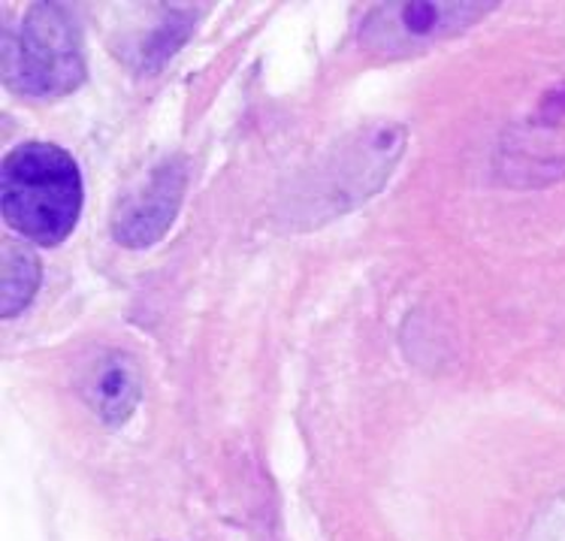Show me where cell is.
<instances>
[{
    "label": "cell",
    "mask_w": 565,
    "mask_h": 541,
    "mask_svg": "<svg viewBox=\"0 0 565 541\" xmlns=\"http://www.w3.org/2000/svg\"><path fill=\"white\" fill-rule=\"evenodd\" d=\"M3 79L28 97H61L85 82V52L76 19L58 3L28 7L3 36Z\"/></svg>",
    "instance_id": "obj_2"
},
{
    "label": "cell",
    "mask_w": 565,
    "mask_h": 541,
    "mask_svg": "<svg viewBox=\"0 0 565 541\" xmlns=\"http://www.w3.org/2000/svg\"><path fill=\"white\" fill-rule=\"evenodd\" d=\"M523 541H565V490L544 502L542 511L530 520Z\"/></svg>",
    "instance_id": "obj_8"
},
{
    "label": "cell",
    "mask_w": 565,
    "mask_h": 541,
    "mask_svg": "<svg viewBox=\"0 0 565 541\" xmlns=\"http://www.w3.org/2000/svg\"><path fill=\"white\" fill-rule=\"evenodd\" d=\"M185 163L163 161L158 163L146 182L137 184L130 194L118 203L113 215V236L127 248H149L173 227L182 197H185Z\"/></svg>",
    "instance_id": "obj_4"
},
{
    "label": "cell",
    "mask_w": 565,
    "mask_h": 541,
    "mask_svg": "<svg viewBox=\"0 0 565 541\" xmlns=\"http://www.w3.org/2000/svg\"><path fill=\"white\" fill-rule=\"evenodd\" d=\"M196 24L194 7H163V15L149 34H137L130 40L125 59L139 70H158L167 59H173Z\"/></svg>",
    "instance_id": "obj_6"
},
{
    "label": "cell",
    "mask_w": 565,
    "mask_h": 541,
    "mask_svg": "<svg viewBox=\"0 0 565 541\" xmlns=\"http://www.w3.org/2000/svg\"><path fill=\"white\" fill-rule=\"evenodd\" d=\"M0 206L12 231L36 245H58L82 212V173L67 151L24 142L7 155L0 173Z\"/></svg>",
    "instance_id": "obj_1"
},
{
    "label": "cell",
    "mask_w": 565,
    "mask_h": 541,
    "mask_svg": "<svg viewBox=\"0 0 565 541\" xmlns=\"http://www.w3.org/2000/svg\"><path fill=\"white\" fill-rule=\"evenodd\" d=\"M497 3H379L360 24V46L379 59H412L481 22Z\"/></svg>",
    "instance_id": "obj_3"
},
{
    "label": "cell",
    "mask_w": 565,
    "mask_h": 541,
    "mask_svg": "<svg viewBox=\"0 0 565 541\" xmlns=\"http://www.w3.org/2000/svg\"><path fill=\"white\" fill-rule=\"evenodd\" d=\"M139 396H142V372L130 354L106 351L94 360L92 372L85 375V400L104 424H125L137 412Z\"/></svg>",
    "instance_id": "obj_5"
},
{
    "label": "cell",
    "mask_w": 565,
    "mask_h": 541,
    "mask_svg": "<svg viewBox=\"0 0 565 541\" xmlns=\"http://www.w3.org/2000/svg\"><path fill=\"white\" fill-rule=\"evenodd\" d=\"M40 288V261L24 242H3L0 252V315L12 318L34 300Z\"/></svg>",
    "instance_id": "obj_7"
}]
</instances>
